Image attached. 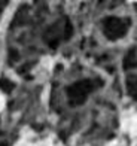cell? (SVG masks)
Here are the masks:
<instances>
[{
	"label": "cell",
	"instance_id": "obj_1",
	"mask_svg": "<svg viewBox=\"0 0 137 146\" xmlns=\"http://www.w3.org/2000/svg\"><path fill=\"white\" fill-rule=\"evenodd\" d=\"M3 104H5V97L0 94V109H3Z\"/></svg>",
	"mask_w": 137,
	"mask_h": 146
}]
</instances>
